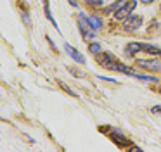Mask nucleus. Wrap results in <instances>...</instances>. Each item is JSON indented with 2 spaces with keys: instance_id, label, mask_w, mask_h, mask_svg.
Instances as JSON below:
<instances>
[{
  "instance_id": "obj_1",
  "label": "nucleus",
  "mask_w": 161,
  "mask_h": 152,
  "mask_svg": "<svg viewBox=\"0 0 161 152\" xmlns=\"http://www.w3.org/2000/svg\"><path fill=\"white\" fill-rule=\"evenodd\" d=\"M97 62L102 66V68H106V69H113V71H119V73H125L126 69V66L125 64H121L119 61H116L114 57H113V54H109V52H104V54H99V57H97Z\"/></svg>"
},
{
  "instance_id": "obj_2",
  "label": "nucleus",
  "mask_w": 161,
  "mask_h": 152,
  "mask_svg": "<svg viewBox=\"0 0 161 152\" xmlns=\"http://www.w3.org/2000/svg\"><path fill=\"white\" fill-rule=\"evenodd\" d=\"M78 28H80L83 38H92V36L95 35V30L92 28L90 21H88L87 17L83 16V14H80V16H78Z\"/></svg>"
},
{
  "instance_id": "obj_3",
  "label": "nucleus",
  "mask_w": 161,
  "mask_h": 152,
  "mask_svg": "<svg viewBox=\"0 0 161 152\" xmlns=\"http://www.w3.org/2000/svg\"><path fill=\"white\" fill-rule=\"evenodd\" d=\"M142 16H137V14H130L128 17H125V23H123V28L126 31H137L142 24Z\"/></svg>"
},
{
  "instance_id": "obj_4",
  "label": "nucleus",
  "mask_w": 161,
  "mask_h": 152,
  "mask_svg": "<svg viewBox=\"0 0 161 152\" xmlns=\"http://www.w3.org/2000/svg\"><path fill=\"white\" fill-rule=\"evenodd\" d=\"M137 64L140 66V68L147 69V71H161V55L159 59H151V61H137Z\"/></svg>"
},
{
  "instance_id": "obj_5",
  "label": "nucleus",
  "mask_w": 161,
  "mask_h": 152,
  "mask_svg": "<svg viewBox=\"0 0 161 152\" xmlns=\"http://www.w3.org/2000/svg\"><path fill=\"white\" fill-rule=\"evenodd\" d=\"M135 5H137L135 0H132L130 3H125V5H123L121 9L118 10V12H114V17H116V19H119V21L125 19V17H128V16H130V12H132V10L135 9Z\"/></svg>"
},
{
  "instance_id": "obj_6",
  "label": "nucleus",
  "mask_w": 161,
  "mask_h": 152,
  "mask_svg": "<svg viewBox=\"0 0 161 152\" xmlns=\"http://www.w3.org/2000/svg\"><path fill=\"white\" fill-rule=\"evenodd\" d=\"M66 52H68V54H69L71 57L75 59V61L78 62V64H85V57H83V55H81L80 52L76 50V48H73L71 45H68V43H66Z\"/></svg>"
},
{
  "instance_id": "obj_7",
  "label": "nucleus",
  "mask_w": 161,
  "mask_h": 152,
  "mask_svg": "<svg viewBox=\"0 0 161 152\" xmlns=\"http://www.w3.org/2000/svg\"><path fill=\"white\" fill-rule=\"evenodd\" d=\"M125 74H130V76H133V78H137V79H142V81H156L154 76H147V74H142V73H135L133 69H130V68L125 71Z\"/></svg>"
},
{
  "instance_id": "obj_8",
  "label": "nucleus",
  "mask_w": 161,
  "mask_h": 152,
  "mask_svg": "<svg viewBox=\"0 0 161 152\" xmlns=\"http://www.w3.org/2000/svg\"><path fill=\"white\" fill-rule=\"evenodd\" d=\"M142 50V43H139V41H130L128 45H126V48H125V52H126V55H135L137 52H140Z\"/></svg>"
},
{
  "instance_id": "obj_9",
  "label": "nucleus",
  "mask_w": 161,
  "mask_h": 152,
  "mask_svg": "<svg viewBox=\"0 0 161 152\" xmlns=\"http://www.w3.org/2000/svg\"><path fill=\"white\" fill-rule=\"evenodd\" d=\"M123 5H125V0H118V2H113L109 7H106V9H104V12H108V14H109V12H113V10H114V12H118V10L121 9Z\"/></svg>"
},
{
  "instance_id": "obj_10",
  "label": "nucleus",
  "mask_w": 161,
  "mask_h": 152,
  "mask_svg": "<svg viewBox=\"0 0 161 152\" xmlns=\"http://www.w3.org/2000/svg\"><path fill=\"white\" fill-rule=\"evenodd\" d=\"M43 9H45V16H47V19H49L50 23H52L54 26L57 28V23H56V19H54L52 12H50V7H49V0H43Z\"/></svg>"
},
{
  "instance_id": "obj_11",
  "label": "nucleus",
  "mask_w": 161,
  "mask_h": 152,
  "mask_svg": "<svg viewBox=\"0 0 161 152\" xmlns=\"http://www.w3.org/2000/svg\"><path fill=\"white\" fill-rule=\"evenodd\" d=\"M88 21H90L92 28H94L95 31H97V30H101V28H102V21H101V17H99V16H95V14H94V16H90V17H88Z\"/></svg>"
},
{
  "instance_id": "obj_12",
  "label": "nucleus",
  "mask_w": 161,
  "mask_h": 152,
  "mask_svg": "<svg viewBox=\"0 0 161 152\" xmlns=\"http://www.w3.org/2000/svg\"><path fill=\"white\" fill-rule=\"evenodd\" d=\"M142 50L149 52V54H154V55H161V48L154 47V45H149V43H142Z\"/></svg>"
},
{
  "instance_id": "obj_13",
  "label": "nucleus",
  "mask_w": 161,
  "mask_h": 152,
  "mask_svg": "<svg viewBox=\"0 0 161 152\" xmlns=\"http://www.w3.org/2000/svg\"><path fill=\"white\" fill-rule=\"evenodd\" d=\"M88 52L90 54H94V55H99L102 52V47H101V43H97V41H94V43H90V47H88Z\"/></svg>"
},
{
  "instance_id": "obj_14",
  "label": "nucleus",
  "mask_w": 161,
  "mask_h": 152,
  "mask_svg": "<svg viewBox=\"0 0 161 152\" xmlns=\"http://www.w3.org/2000/svg\"><path fill=\"white\" fill-rule=\"evenodd\" d=\"M111 138H113V142H116V144H121V145L125 144V140H126V138L123 137L119 131H114V133H111Z\"/></svg>"
},
{
  "instance_id": "obj_15",
  "label": "nucleus",
  "mask_w": 161,
  "mask_h": 152,
  "mask_svg": "<svg viewBox=\"0 0 161 152\" xmlns=\"http://www.w3.org/2000/svg\"><path fill=\"white\" fill-rule=\"evenodd\" d=\"M85 2H87L88 5H92V7H101L102 5V0H85Z\"/></svg>"
},
{
  "instance_id": "obj_16",
  "label": "nucleus",
  "mask_w": 161,
  "mask_h": 152,
  "mask_svg": "<svg viewBox=\"0 0 161 152\" xmlns=\"http://www.w3.org/2000/svg\"><path fill=\"white\" fill-rule=\"evenodd\" d=\"M59 85H61V86H63V88H64V90H66V92H68V93H69V95H73V97H76V93H75V92H73V90H69V88H68V86H66V83H63V81H59Z\"/></svg>"
},
{
  "instance_id": "obj_17",
  "label": "nucleus",
  "mask_w": 161,
  "mask_h": 152,
  "mask_svg": "<svg viewBox=\"0 0 161 152\" xmlns=\"http://www.w3.org/2000/svg\"><path fill=\"white\" fill-rule=\"evenodd\" d=\"M151 112H153V114H159V116H161V106H154V107H151Z\"/></svg>"
},
{
  "instance_id": "obj_18",
  "label": "nucleus",
  "mask_w": 161,
  "mask_h": 152,
  "mask_svg": "<svg viewBox=\"0 0 161 152\" xmlns=\"http://www.w3.org/2000/svg\"><path fill=\"white\" fill-rule=\"evenodd\" d=\"M69 3H71L73 7H76V0H69Z\"/></svg>"
},
{
  "instance_id": "obj_19",
  "label": "nucleus",
  "mask_w": 161,
  "mask_h": 152,
  "mask_svg": "<svg viewBox=\"0 0 161 152\" xmlns=\"http://www.w3.org/2000/svg\"><path fill=\"white\" fill-rule=\"evenodd\" d=\"M151 2H154V0H142V3H151Z\"/></svg>"
},
{
  "instance_id": "obj_20",
  "label": "nucleus",
  "mask_w": 161,
  "mask_h": 152,
  "mask_svg": "<svg viewBox=\"0 0 161 152\" xmlns=\"http://www.w3.org/2000/svg\"><path fill=\"white\" fill-rule=\"evenodd\" d=\"M159 12H161V5H159Z\"/></svg>"
},
{
  "instance_id": "obj_21",
  "label": "nucleus",
  "mask_w": 161,
  "mask_h": 152,
  "mask_svg": "<svg viewBox=\"0 0 161 152\" xmlns=\"http://www.w3.org/2000/svg\"><path fill=\"white\" fill-rule=\"evenodd\" d=\"M159 93H161V88H159Z\"/></svg>"
}]
</instances>
